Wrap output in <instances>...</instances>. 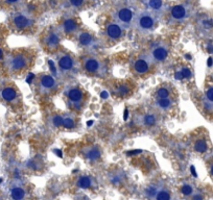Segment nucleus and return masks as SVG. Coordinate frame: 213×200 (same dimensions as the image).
<instances>
[{
    "label": "nucleus",
    "mask_w": 213,
    "mask_h": 200,
    "mask_svg": "<svg viewBox=\"0 0 213 200\" xmlns=\"http://www.w3.org/2000/svg\"><path fill=\"white\" fill-rule=\"evenodd\" d=\"M66 96L68 98V102L75 107L76 109H80L82 107V102L84 100V92L77 87H70L66 90Z\"/></svg>",
    "instance_id": "obj_4"
},
{
    "label": "nucleus",
    "mask_w": 213,
    "mask_h": 200,
    "mask_svg": "<svg viewBox=\"0 0 213 200\" xmlns=\"http://www.w3.org/2000/svg\"><path fill=\"white\" fill-rule=\"evenodd\" d=\"M194 149L197 152H205L207 150V143L204 140H199L194 145Z\"/></svg>",
    "instance_id": "obj_22"
},
{
    "label": "nucleus",
    "mask_w": 213,
    "mask_h": 200,
    "mask_svg": "<svg viewBox=\"0 0 213 200\" xmlns=\"http://www.w3.org/2000/svg\"><path fill=\"white\" fill-rule=\"evenodd\" d=\"M11 194H12V197L14 200H21L23 199L24 195H25V192L21 188H14L12 190V192H11Z\"/></svg>",
    "instance_id": "obj_18"
},
{
    "label": "nucleus",
    "mask_w": 213,
    "mask_h": 200,
    "mask_svg": "<svg viewBox=\"0 0 213 200\" xmlns=\"http://www.w3.org/2000/svg\"><path fill=\"white\" fill-rule=\"evenodd\" d=\"M116 93L119 94L120 96L127 95V94L130 93V88L127 86V84H121V86L116 90Z\"/></svg>",
    "instance_id": "obj_26"
},
{
    "label": "nucleus",
    "mask_w": 213,
    "mask_h": 200,
    "mask_svg": "<svg viewBox=\"0 0 213 200\" xmlns=\"http://www.w3.org/2000/svg\"><path fill=\"white\" fill-rule=\"evenodd\" d=\"M74 125H75V121H74V119L73 118H71V117H69V116H67V117L64 118V120H63V126L64 127L72 128Z\"/></svg>",
    "instance_id": "obj_23"
},
{
    "label": "nucleus",
    "mask_w": 213,
    "mask_h": 200,
    "mask_svg": "<svg viewBox=\"0 0 213 200\" xmlns=\"http://www.w3.org/2000/svg\"><path fill=\"white\" fill-rule=\"evenodd\" d=\"M116 17H117V20L120 24L128 26L132 22V20L134 19V13L130 7L123 6V7H120V9H118Z\"/></svg>",
    "instance_id": "obj_8"
},
{
    "label": "nucleus",
    "mask_w": 213,
    "mask_h": 200,
    "mask_svg": "<svg viewBox=\"0 0 213 200\" xmlns=\"http://www.w3.org/2000/svg\"><path fill=\"white\" fill-rule=\"evenodd\" d=\"M176 78L177 79H182L183 78V75H182V73H181V71H180V72H177L176 73Z\"/></svg>",
    "instance_id": "obj_39"
},
{
    "label": "nucleus",
    "mask_w": 213,
    "mask_h": 200,
    "mask_svg": "<svg viewBox=\"0 0 213 200\" xmlns=\"http://www.w3.org/2000/svg\"><path fill=\"white\" fill-rule=\"evenodd\" d=\"M157 104L160 109H169L172 106V101L169 98H163V99H159L157 101Z\"/></svg>",
    "instance_id": "obj_17"
},
{
    "label": "nucleus",
    "mask_w": 213,
    "mask_h": 200,
    "mask_svg": "<svg viewBox=\"0 0 213 200\" xmlns=\"http://www.w3.org/2000/svg\"><path fill=\"white\" fill-rule=\"evenodd\" d=\"M58 64H59V68L64 73L72 72L73 70L75 69L74 58L71 55H69V54H62V55H60L59 60H58Z\"/></svg>",
    "instance_id": "obj_7"
},
{
    "label": "nucleus",
    "mask_w": 213,
    "mask_h": 200,
    "mask_svg": "<svg viewBox=\"0 0 213 200\" xmlns=\"http://www.w3.org/2000/svg\"><path fill=\"white\" fill-rule=\"evenodd\" d=\"M108 96H109V94H108V92H105V91H103V93H101V97L103 98V99H105V98H108Z\"/></svg>",
    "instance_id": "obj_40"
},
{
    "label": "nucleus",
    "mask_w": 213,
    "mask_h": 200,
    "mask_svg": "<svg viewBox=\"0 0 213 200\" xmlns=\"http://www.w3.org/2000/svg\"><path fill=\"white\" fill-rule=\"evenodd\" d=\"M207 65H208V67H211V66L213 65V58H212V57H209V58H208V62H207Z\"/></svg>",
    "instance_id": "obj_38"
},
{
    "label": "nucleus",
    "mask_w": 213,
    "mask_h": 200,
    "mask_svg": "<svg viewBox=\"0 0 213 200\" xmlns=\"http://www.w3.org/2000/svg\"><path fill=\"white\" fill-rule=\"evenodd\" d=\"M77 28V25L73 20L71 19H68V20H66L65 23H64V29L65 31L67 33H72V31H75Z\"/></svg>",
    "instance_id": "obj_19"
},
{
    "label": "nucleus",
    "mask_w": 213,
    "mask_h": 200,
    "mask_svg": "<svg viewBox=\"0 0 213 200\" xmlns=\"http://www.w3.org/2000/svg\"><path fill=\"white\" fill-rule=\"evenodd\" d=\"M84 67L90 74L96 76H105L107 73V66L101 60L96 57H87L84 61Z\"/></svg>",
    "instance_id": "obj_2"
},
{
    "label": "nucleus",
    "mask_w": 213,
    "mask_h": 200,
    "mask_svg": "<svg viewBox=\"0 0 213 200\" xmlns=\"http://www.w3.org/2000/svg\"><path fill=\"white\" fill-rule=\"evenodd\" d=\"M148 6L154 11H160L163 6V2H162V0H150Z\"/></svg>",
    "instance_id": "obj_21"
},
{
    "label": "nucleus",
    "mask_w": 213,
    "mask_h": 200,
    "mask_svg": "<svg viewBox=\"0 0 213 200\" xmlns=\"http://www.w3.org/2000/svg\"><path fill=\"white\" fill-rule=\"evenodd\" d=\"M33 58L25 53H18L13 56L9 62V68L12 72H20L28 68Z\"/></svg>",
    "instance_id": "obj_3"
},
{
    "label": "nucleus",
    "mask_w": 213,
    "mask_h": 200,
    "mask_svg": "<svg viewBox=\"0 0 213 200\" xmlns=\"http://www.w3.org/2000/svg\"><path fill=\"white\" fill-rule=\"evenodd\" d=\"M56 153L58 154V155H59L60 157H62V152L60 151V150H56Z\"/></svg>",
    "instance_id": "obj_43"
},
{
    "label": "nucleus",
    "mask_w": 213,
    "mask_h": 200,
    "mask_svg": "<svg viewBox=\"0 0 213 200\" xmlns=\"http://www.w3.org/2000/svg\"><path fill=\"white\" fill-rule=\"evenodd\" d=\"M182 193L184 195H190L192 193V188L190 186H188V184H186V186H184L182 188Z\"/></svg>",
    "instance_id": "obj_31"
},
{
    "label": "nucleus",
    "mask_w": 213,
    "mask_h": 200,
    "mask_svg": "<svg viewBox=\"0 0 213 200\" xmlns=\"http://www.w3.org/2000/svg\"><path fill=\"white\" fill-rule=\"evenodd\" d=\"M193 200H203V197L201 195H197L193 197Z\"/></svg>",
    "instance_id": "obj_41"
},
{
    "label": "nucleus",
    "mask_w": 213,
    "mask_h": 200,
    "mask_svg": "<svg viewBox=\"0 0 213 200\" xmlns=\"http://www.w3.org/2000/svg\"><path fill=\"white\" fill-rule=\"evenodd\" d=\"M157 96L159 99H163V98H168L169 96V90L166 88H160L157 91Z\"/></svg>",
    "instance_id": "obj_25"
},
{
    "label": "nucleus",
    "mask_w": 213,
    "mask_h": 200,
    "mask_svg": "<svg viewBox=\"0 0 213 200\" xmlns=\"http://www.w3.org/2000/svg\"><path fill=\"white\" fill-rule=\"evenodd\" d=\"M152 60L150 58H139V60H137L136 62H135V64H134V69H135V71H136L137 73H139V74H144V73H146L150 70V64H152Z\"/></svg>",
    "instance_id": "obj_9"
},
{
    "label": "nucleus",
    "mask_w": 213,
    "mask_h": 200,
    "mask_svg": "<svg viewBox=\"0 0 213 200\" xmlns=\"http://www.w3.org/2000/svg\"><path fill=\"white\" fill-rule=\"evenodd\" d=\"M35 78V75L31 73V74H29L28 75V77H27V79H26V82H27V84H31V82L33 80V79Z\"/></svg>",
    "instance_id": "obj_36"
},
{
    "label": "nucleus",
    "mask_w": 213,
    "mask_h": 200,
    "mask_svg": "<svg viewBox=\"0 0 213 200\" xmlns=\"http://www.w3.org/2000/svg\"><path fill=\"white\" fill-rule=\"evenodd\" d=\"M38 87L42 93H48L56 88V82L50 74H42L38 79Z\"/></svg>",
    "instance_id": "obj_5"
},
{
    "label": "nucleus",
    "mask_w": 213,
    "mask_h": 200,
    "mask_svg": "<svg viewBox=\"0 0 213 200\" xmlns=\"http://www.w3.org/2000/svg\"><path fill=\"white\" fill-rule=\"evenodd\" d=\"M168 55V47L164 43H156L152 49V62H163Z\"/></svg>",
    "instance_id": "obj_6"
},
{
    "label": "nucleus",
    "mask_w": 213,
    "mask_h": 200,
    "mask_svg": "<svg viewBox=\"0 0 213 200\" xmlns=\"http://www.w3.org/2000/svg\"><path fill=\"white\" fill-rule=\"evenodd\" d=\"M0 95H1V98L3 100L11 102V101H14L17 98V91L16 89H14L13 87H6L1 91Z\"/></svg>",
    "instance_id": "obj_13"
},
{
    "label": "nucleus",
    "mask_w": 213,
    "mask_h": 200,
    "mask_svg": "<svg viewBox=\"0 0 213 200\" xmlns=\"http://www.w3.org/2000/svg\"><path fill=\"white\" fill-rule=\"evenodd\" d=\"M48 64L50 65V70L52 71V73H53V74H56V66H54L53 62H52V61H48Z\"/></svg>",
    "instance_id": "obj_34"
},
{
    "label": "nucleus",
    "mask_w": 213,
    "mask_h": 200,
    "mask_svg": "<svg viewBox=\"0 0 213 200\" xmlns=\"http://www.w3.org/2000/svg\"><path fill=\"white\" fill-rule=\"evenodd\" d=\"M14 23L18 28L23 29V28H26L27 26L31 25V20L28 18V17H26L25 15L19 14V15H16V16H15Z\"/></svg>",
    "instance_id": "obj_12"
},
{
    "label": "nucleus",
    "mask_w": 213,
    "mask_h": 200,
    "mask_svg": "<svg viewBox=\"0 0 213 200\" xmlns=\"http://www.w3.org/2000/svg\"><path fill=\"white\" fill-rule=\"evenodd\" d=\"M206 99L209 103H213V88L209 89L206 93Z\"/></svg>",
    "instance_id": "obj_30"
},
{
    "label": "nucleus",
    "mask_w": 213,
    "mask_h": 200,
    "mask_svg": "<svg viewBox=\"0 0 213 200\" xmlns=\"http://www.w3.org/2000/svg\"><path fill=\"white\" fill-rule=\"evenodd\" d=\"M181 73L183 75V78H189V77H191V74H192L191 71L188 68H183L181 70Z\"/></svg>",
    "instance_id": "obj_29"
},
{
    "label": "nucleus",
    "mask_w": 213,
    "mask_h": 200,
    "mask_svg": "<svg viewBox=\"0 0 213 200\" xmlns=\"http://www.w3.org/2000/svg\"><path fill=\"white\" fill-rule=\"evenodd\" d=\"M85 0H69V2L71 3V5H73V6H80V5L84 3Z\"/></svg>",
    "instance_id": "obj_32"
},
{
    "label": "nucleus",
    "mask_w": 213,
    "mask_h": 200,
    "mask_svg": "<svg viewBox=\"0 0 213 200\" xmlns=\"http://www.w3.org/2000/svg\"><path fill=\"white\" fill-rule=\"evenodd\" d=\"M63 120L64 118L61 116H54L52 119V122H53V125L56 126H62L63 125Z\"/></svg>",
    "instance_id": "obj_28"
},
{
    "label": "nucleus",
    "mask_w": 213,
    "mask_h": 200,
    "mask_svg": "<svg viewBox=\"0 0 213 200\" xmlns=\"http://www.w3.org/2000/svg\"><path fill=\"white\" fill-rule=\"evenodd\" d=\"M78 41L83 46H89L92 44V37L88 33H82L78 35Z\"/></svg>",
    "instance_id": "obj_16"
},
{
    "label": "nucleus",
    "mask_w": 213,
    "mask_h": 200,
    "mask_svg": "<svg viewBox=\"0 0 213 200\" xmlns=\"http://www.w3.org/2000/svg\"><path fill=\"white\" fill-rule=\"evenodd\" d=\"M157 200H170V195L166 191H160L157 195Z\"/></svg>",
    "instance_id": "obj_27"
},
{
    "label": "nucleus",
    "mask_w": 213,
    "mask_h": 200,
    "mask_svg": "<svg viewBox=\"0 0 213 200\" xmlns=\"http://www.w3.org/2000/svg\"><path fill=\"white\" fill-rule=\"evenodd\" d=\"M99 156H100V151L98 150V148H90L86 152V157L90 161H96L99 158Z\"/></svg>",
    "instance_id": "obj_15"
},
{
    "label": "nucleus",
    "mask_w": 213,
    "mask_h": 200,
    "mask_svg": "<svg viewBox=\"0 0 213 200\" xmlns=\"http://www.w3.org/2000/svg\"><path fill=\"white\" fill-rule=\"evenodd\" d=\"M190 171H191V173H192V175L194 177H197V172H195V169H194V166H191L190 167Z\"/></svg>",
    "instance_id": "obj_37"
},
{
    "label": "nucleus",
    "mask_w": 213,
    "mask_h": 200,
    "mask_svg": "<svg viewBox=\"0 0 213 200\" xmlns=\"http://www.w3.org/2000/svg\"><path fill=\"white\" fill-rule=\"evenodd\" d=\"M60 43V37L56 35L54 33H51L47 35L46 38V44L49 48H56Z\"/></svg>",
    "instance_id": "obj_14"
},
{
    "label": "nucleus",
    "mask_w": 213,
    "mask_h": 200,
    "mask_svg": "<svg viewBox=\"0 0 213 200\" xmlns=\"http://www.w3.org/2000/svg\"><path fill=\"white\" fill-rule=\"evenodd\" d=\"M211 173H212V175H213V165H212V167H211Z\"/></svg>",
    "instance_id": "obj_47"
},
{
    "label": "nucleus",
    "mask_w": 213,
    "mask_h": 200,
    "mask_svg": "<svg viewBox=\"0 0 213 200\" xmlns=\"http://www.w3.org/2000/svg\"><path fill=\"white\" fill-rule=\"evenodd\" d=\"M107 35L113 40L119 39L122 35V28L118 23H110L107 27Z\"/></svg>",
    "instance_id": "obj_10"
},
{
    "label": "nucleus",
    "mask_w": 213,
    "mask_h": 200,
    "mask_svg": "<svg viewBox=\"0 0 213 200\" xmlns=\"http://www.w3.org/2000/svg\"><path fill=\"white\" fill-rule=\"evenodd\" d=\"M186 16H187V9L184 5H175L171 9V17L175 20H183L186 18Z\"/></svg>",
    "instance_id": "obj_11"
},
{
    "label": "nucleus",
    "mask_w": 213,
    "mask_h": 200,
    "mask_svg": "<svg viewBox=\"0 0 213 200\" xmlns=\"http://www.w3.org/2000/svg\"><path fill=\"white\" fill-rule=\"evenodd\" d=\"M147 191V195L148 196H154L157 194V189L155 188V187H150V188L146 190Z\"/></svg>",
    "instance_id": "obj_33"
},
{
    "label": "nucleus",
    "mask_w": 213,
    "mask_h": 200,
    "mask_svg": "<svg viewBox=\"0 0 213 200\" xmlns=\"http://www.w3.org/2000/svg\"><path fill=\"white\" fill-rule=\"evenodd\" d=\"M2 56H3V52H2V50H1V49H0V60H1V58H2Z\"/></svg>",
    "instance_id": "obj_45"
},
{
    "label": "nucleus",
    "mask_w": 213,
    "mask_h": 200,
    "mask_svg": "<svg viewBox=\"0 0 213 200\" xmlns=\"http://www.w3.org/2000/svg\"><path fill=\"white\" fill-rule=\"evenodd\" d=\"M6 1L9 3H15V2H17V1H19V0H6Z\"/></svg>",
    "instance_id": "obj_44"
},
{
    "label": "nucleus",
    "mask_w": 213,
    "mask_h": 200,
    "mask_svg": "<svg viewBox=\"0 0 213 200\" xmlns=\"http://www.w3.org/2000/svg\"><path fill=\"white\" fill-rule=\"evenodd\" d=\"M92 123H93V122H92V121H89V122H88V125H89V126H90V125H91V124H92Z\"/></svg>",
    "instance_id": "obj_46"
},
{
    "label": "nucleus",
    "mask_w": 213,
    "mask_h": 200,
    "mask_svg": "<svg viewBox=\"0 0 213 200\" xmlns=\"http://www.w3.org/2000/svg\"><path fill=\"white\" fill-rule=\"evenodd\" d=\"M2 180H3L2 178H0V182H2Z\"/></svg>",
    "instance_id": "obj_48"
},
{
    "label": "nucleus",
    "mask_w": 213,
    "mask_h": 200,
    "mask_svg": "<svg viewBox=\"0 0 213 200\" xmlns=\"http://www.w3.org/2000/svg\"><path fill=\"white\" fill-rule=\"evenodd\" d=\"M141 152H142V150L137 149V150H134V151H129L128 152V155H134V154H138V153H141Z\"/></svg>",
    "instance_id": "obj_35"
},
{
    "label": "nucleus",
    "mask_w": 213,
    "mask_h": 200,
    "mask_svg": "<svg viewBox=\"0 0 213 200\" xmlns=\"http://www.w3.org/2000/svg\"><path fill=\"white\" fill-rule=\"evenodd\" d=\"M137 29L142 33H150L156 26V17L150 12H142L135 21Z\"/></svg>",
    "instance_id": "obj_1"
},
{
    "label": "nucleus",
    "mask_w": 213,
    "mask_h": 200,
    "mask_svg": "<svg viewBox=\"0 0 213 200\" xmlns=\"http://www.w3.org/2000/svg\"><path fill=\"white\" fill-rule=\"evenodd\" d=\"M128 115H129V113H128V109H125V111H124V120H127L128 119Z\"/></svg>",
    "instance_id": "obj_42"
},
{
    "label": "nucleus",
    "mask_w": 213,
    "mask_h": 200,
    "mask_svg": "<svg viewBox=\"0 0 213 200\" xmlns=\"http://www.w3.org/2000/svg\"><path fill=\"white\" fill-rule=\"evenodd\" d=\"M77 184H78V187L82 189H88L91 187V179H90L88 176H83L78 179Z\"/></svg>",
    "instance_id": "obj_20"
},
{
    "label": "nucleus",
    "mask_w": 213,
    "mask_h": 200,
    "mask_svg": "<svg viewBox=\"0 0 213 200\" xmlns=\"http://www.w3.org/2000/svg\"><path fill=\"white\" fill-rule=\"evenodd\" d=\"M143 121H144L145 125L152 126V125H155V123H156V117H155L154 115H146V116H144Z\"/></svg>",
    "instance_id": "obj_24"
}]
</instances>
